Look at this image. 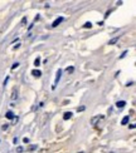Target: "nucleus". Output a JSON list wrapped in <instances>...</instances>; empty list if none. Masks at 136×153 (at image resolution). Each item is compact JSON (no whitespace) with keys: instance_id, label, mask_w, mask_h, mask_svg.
<instances>
[{"instance_id":"obj_1","label":"nucleus","mask_w":136,"mask_h":153,"mask_svg":"<svg viewBox=\"0 0 136 153\" xmlns=\"http://www.w3.org/2000/svg\"><path fill=\"white\" fill-rule=\"evenodd\" d=\"M61 75H62V71L59 69L58 72H57V75H56V80H54V84H53V88H56V85L58 84V80L61 79Z\"/></svg>"},{"instance_id":"obj_2","label":"nucleus","mask_w":136,"mask_h":153,"mask_svg":"<svg viewBox=\"0 0 136 153\" xmlns=\"http://www.w3.org/2000/svg\"><path fill=\"white\" fill-rule=\"evenodd\" d=\"M62 21H63V18H58V19H56V20H54V21H53L52 27H53V28L58 27V25H59V24H61V23H62Z\"/></svg>"},{"instance_id":"obj_3","label":"nucleus","mask_w":136,"mask_h":153,"mask_svg":"<svg viewBox=\"0 0 136 153\" xmlns=\"http://www.w3.org/2000/svg\"><path fill=\"white\" fill-rule=\"evenodd\" d=\"M31 74L36 76V78H39V76L42 75V72H40V71H37V69H34V71H31Z\"/></svg>"},{"instance_id":"obj_4","label":"nucleus","mask_w":136,"mask_h":153,"mask_svg":"<svg viewBox=\"0 0 136 153\" xmlns=\"http://www.w3.org/2000/svg\"><path fill=\"white\" fill-rule=\"evenodd\" d=\"M125 104H126L125 100H120V102H117V103H116V107H117V108H124Z\"/></svg>"},{"instance_id":"obj_5","label":"nucleus","mask_w":136,"mask_h":153,"mask_svg":"<svg viewBox=\"0 0 136 153\" xmlns=\"http://www.w3.org/2000/svg\"><path fill=\"white\" fill-rule=\"evenodd\" d=\"M71 118H72V113H71V112H66L64 116H63V119H64V120L71 119Z\"/></svg>"},{"instance_id":"obj_6","label":"nucleus","mask_w":136,"mask_h":153,"mask_svg":"<svg viewBox=\"0 0 136 153\" xmlns=\"http://www.w3.org/2000/svg\"><path fill=\"white\" fill-rule=\"evenodd\" d=\"M10 98L13 100H15L18 98V93H17V89H14V90H13V93H11V95H10Z\"/></svg>"},{"instance_id":"obj_7","label":"nucleus","mask_w":136,"mask_h":153,"mask_svg":"<svg viewBox=\"0 0 136 153\" xmlns=\"http://www.w3.org/2000/svg\"><path fill=\"white\" fill-rule=\"evenodd\" d=\"M129 119H130V117H129V116H126V117H124V118H122V124H127L129 123Z\"/></svg>"},{"instance_id":"obj_8","label":"nucleus","mask_w":136,"mask_h":153,"mask_svg":"<svg viewBox=\"0 0 136 153\" xmlns=\"http://www.w3.org/2000/svg\"><path fill=\"white\" fill-rule=\"evenodd\" d=\"M5 117H6V118H8V119H11V118H13V117H14V116H13V112H6V114H5Z\"/></svg>"},{"instance_id":"obj_9","label":"nucleus","mask_w":136,"mask_h":153,"mask_svg":"<svg viewBox=\"0 0 136 153\" xmlns=\"http://www.w3.org/2000/svg\"><path fill=\"white\" fill-rule=\"evenodd\" d=\"M39 64H40V59L37 58L36 60H34V65H36V67H39Z\"/></svg>"},{"instance_id":"obj_10","label":"nucleus","mask_w":136,"mask_h":153,"mask_svg":"<svg viewBox=\"0 0 136 153\" xmlns=\"http://www.w3.org/2000/svg\"><path fill=\"white\" fill-rule=\"evenodd\" d=\"M91 27H92V24H91V23H86L83 25V28H86V29H87V28H91Z\"/></svg>"},{"instance_id":"obj_11","label":"nucleus","mask_w":136,"mask_h":153,"mask_svg":"<svg viewBox=\"0 0 136 153\" xmlns=\"http://www.w3.org/2000/svg\"><path fill=\"white\" fill-rule=\"evenodd\" d=\"M19 64H20V63H14V64H13V67H11V69H15V68H18V67H19Z\"/></svg>"},{"instance_id":"obj_12","label":"nucleus","mask_w":136,"mask_h":153,"mask_svg":"<svg viewBox=\"0 0 136 153\" xmlns=\"http://www.w3.org/2000/svg\"><path fill=\"white\" fill-rule=\"evenodd\" d=\"M116 41H117V38H113L112 40H110V44H115Z\"/></svg>"},{"instance_id":"obj_13","label":"nucleus","mask_w":136,"mask_h":153,"mask_svg":"<svg viewBox=\"0 0 136 153\" xmlns=\"http://www.w3.org/2000/svg\"><path fill=\"white\" fill-rule=\"evenodd\" d=\"M25 23H27V19L23 18V19H21V25H25Z\"/></svg>"},{"instance_id":"obj_14","label":"nucleus","mask_w":136,"mask_h":153,"mask_svg":"<svg viewBox=\"0 0 136 153\" xmlns=\"http://www.w3.org/2000/svg\"><path fill=\"white\" fill-rule=\"evenodd\" d=\"M19 47H20V43H19V44H17V45H14V47H13V49H18Z\"/></svg>"},{"instance_id":"obj_15","label":"nucleus","mask_w":136,"mask_h":153,"mask_svg":"<svg viewBox=\"0 0 136 153\" xmlns=\"http://www.w3.org/2000/svg\"><path fill=\"white\" fill-rule=\"evenodd\" d=\"M17 151H18V152H23V147H18Z\"/></svg>"},{"instance_id":"obj_16","label":"nucleus","mask_w":136,"mask_h":153,"mask_svg":"<svg viewBox=\"0 0 136 153\" xmlns=\"http://www.w3.org/2000/svg\"><path fill=\"white\" fill-rule=\"evenodd\" d=\"M67 72H71L72 73V72H73V68H67Z\"/></svg>"}]
</instances>
